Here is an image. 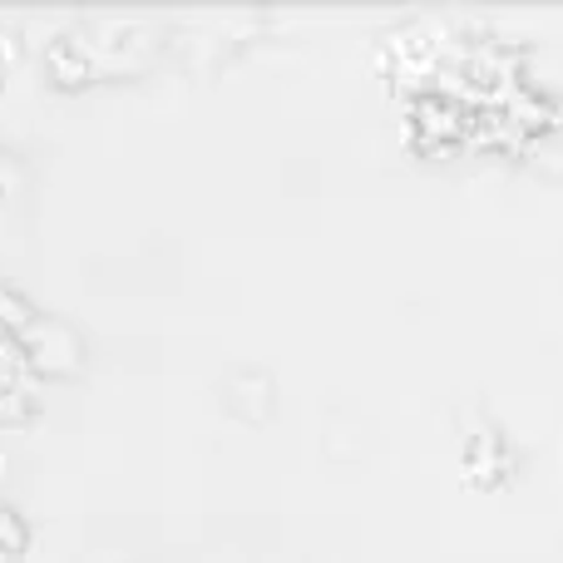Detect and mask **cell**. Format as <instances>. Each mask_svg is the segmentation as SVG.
Instances as JSON below:
<instances>
[{"mask_svg": "<svg viewBox=\"0 0 563 563\" xmlns=\"http://www.w3.org/2000/svg\"><path fill=\"white\" fill-rule=\"evenodd\" d=\"M15 346H20V361H25L30 371H55V376H65L69 366H79V336L69 327H59V321H45V317H35L25 331L15 336Z\"/></svg>", "mask_w": 563, "mask_h": 563, "instance_id": "cell-1", "label": "cell"}, {"mask_svg": "<svg viewBox=\"0 0 563 563\" xmlns=\"http://www.w3.org/2000/svg\"><path fill=\"white\" fill-rule=\"evenodd\" d=\"M25 549H30V529H25V519H20L10 505H0V554L15 559V554H25Z\"/></svg>", "mask_w": 563, "mask_h": 563, "instance_id": "cell-2", "label": "cell"}]
</instances>
